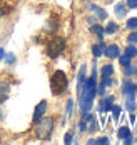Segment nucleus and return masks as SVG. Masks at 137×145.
<instances>
[{
  "instance_id": "obj_1",
  "label": "nucleus",
  "mask_w": 137,
  "mask_h": 145,
  "mask_svg": "<svg viewBox=\"0 0 137 145\" xmlns=\"http://www.w3.org/2000/svg\"><path fill=\"white\" fill-rule=\"evenodd\" d=\"M69 85V80H67V75L62 70L54 72L52 78H50V88H52V93L54 95H60L62 92H65V88Z\"/></svg>"
},
{
  "instance_id": "obj_2",
  "label": "nucleus",
  "mask_w": 137,
  "mask_h": 145,
  "mask_svg": "<svg viewBox=\"0 0 137 145\" xmlns=\"http://www.w3.org/2000/svg\"><path fill=\"white\" fill-rule=\"evenodd\" d=\"M52 129H54V120L52 118H40L37 127H35V137L40 138V140H47L52 133Z\"/></svg>"
},
{
  "instance_id": "obj_3",
  "label": "nucleus",
  "mask_w": 137,
  "mask_h": 145,
  "mask_svg": "<svg viewBox=\"0 0 137 145\" xmlns=\"http://www.w3.org/2000/svg\"><path fill=\"white\" fill-rule=\"evenodd\" d=\"M64 48H65V40L62 37H54L47 44V55L52 58H57L64 52Z\"/></svg>"
},
{
  "instance_id": "obj_4",
  "label": "nucleus",
  "mask_w": 137,
  "mask_h": 145,
  "mask_svg": "<svg viewBox=\"0 0 137 145\" xmlns=\"http://www.w3.org/2000/svg\"><path fill=\"white\" fill-rule=\"evenodd\" d=\"M47 110V102L42 100L37 107H35V110H33V122H39L42 117H44V114H45Z\"/></svg>"
},
{
  "instance_id": "obj_5",
  "label": "nucleus",
  "mask_w": 137,
  "mask_h": 145,
  "mask_svg": "<svg viewBox=\"0 0 137 145\" xmlns=\"http://www.w3.org/2000/svg\"><path fill=\"white\" fill-rule=\"evenodd\" d=\"M104 54H106L109 58H117L119 55H121V52H119V45L112 44V45H109V47H106Z\"/></svg>"
},
{
  "instance_id": "obj_6",
  "label": "nucleus",
  "mask_w": 137,
  "mask_h": 145,
  "mask_svg": "<svg viewBox=\"0 0 137 145\" xmlns=\"http://www.w3.org/2000/svg\"><path fill=\"white\" fill-rule=\"evenodd\" d=\"M9 92H10V85L7 82H0V103L9 99Z\"/></svg>"
},
{
  "instance_id": "obj_7",
  "label": "nucleus",
  "mask_w": 137,
  "mask_h": 145,
  "mask_svg": "<svg viewBox=\"0 0 137 145\" xmlns=\"http://www.w3.org/2000/svg\"><path fill=\"white\" fill-rule=\"evenodd\" d=\"M89 8H90V10H94V12H95V15H97L99 18H102V20H104V18H107V12L104 10V8H99V7H97V5H94V3H89Z\"/></svg>"
},
{
  "instance_id": "obj_8",
  "label": "nucleus",
  "mask_w": 137,
  "mask_h": 145,
  "mask_svg": "<svg viewBox=\"0 0 137 145\" xmlns=\"http://www.w3.org/2000/svg\"><path fill=\"white\" fill-rule=\"evenodd\" d=\"M92 32L99 37V40H100V42H104V33H106L104 27H100V25H92Z\"/></svg>"
},
{
  "instance_id": "obj_9",
  "label": "nucleus",
  "mask_w": 137,
  "mask_h": 145,
  "mask_svg": "<svg viewBox=\"0 0 137 145\" xmlns=\"http://www.w3.org/2000/svg\"><path fill=\"white\" fill-rule=\"evenodd\" d=\"M104 50H106L104 42H100L99 45H94V47H92V52H94V55H95V57H100V55L104 54Z\"/></svg>"
},
{
  "instance_id": "obj_10",
  "label": "nucleus",
  "mask_w": 137,
  "mask_h": 145,
  "mask_svg": "<svg viewBox=\"0 0 137 145\" xmlns=\"http://www.w3.org/2000/svg\"><path fill=\"white\" fill-rule=\"evenodd\" d=\"M85 69H87L85 65H82V67H80V72H79V88L82 87V85H84V82H85Z\"/></svg>"
},
{
  "instance_id": "obj_11",
  "label": "nucleus",
  "mask_w": 137,
  "mask_h": 145,
  "mask_svg": "<svg viewBox=\"0 0 137 145\" xmlns=\"http://www.w3.org/2000/svg\"><path fill=\"white\" fill-rule=\"evenodd\" d=\"M125 108L130 110V112L136 108V100H134V97H125Z\"/></svg>"
},
{
  "instance_id": "obj_12",
  "label": "nucleus",
  "mask_w": 137,
  "mask_h": 145,
  "mask_svg": "<svg viewBox=\"0 0 137 145\" xmlns=\"http://www.w3.org/2000/svg\"><path fill=\"white\" fill-rule=\"evenodd\" d=\"M112 73H114V67H112V65L107 63V65L102 67V77H110Z\"/></svg>"
},
{
  "instance_id": "obj_13",
  "label": "nucleus",
  "mask_w": 137,
  "mask_h": 145,
  "mask_svg": "<svg viewBox=\"0 0 137 145\" xmlns=\"http://www.w3.org/2000/svg\"><path fill=\"white\" fill-rule=\"evenodd\" d=\"M115 15L117 17H124L125 15V5L124 3H117L115 5Z\"/></svg>"
},
{
  "instance_id": "obj_14",
  "label": "nucleus",
  "mask_w": 137,
  "mask_h": 145,
  "mask_svg": "<svg viewBox=\"0 0 137 145\" xmlns=\"http://www.w3.org/2000/svg\"><path fill=\"white\" fill-rule=\"evenodd\" d=\"M117 135H119V138H125V137H129V135H130L129 127H121L119 132H117Z\"/></svg>"
},
{
  "instance_id": "obj_15",
  "label": "nucleus",
  "mask_w": 137,
  "mask_h": 145,
  "mask_svg": "<svg viewBox=\"0 0 137 145\" xmlns=\"http://www.w3.org/2000/svg\"><path fill=\"white\" fill-rule=\"evenodd\" d=\"M106 33H109V35H112V33H115V32H117V24H114V22H110V24H109V25H107L106 29Z\"/></svg>"
},
{
  "instance_id": "obj_16",
  "label": "nucleus",
  "mask_w": 137,
  "mask_h": 145,
  "mask_svg": "<svg viewBox=\"0 0 137 145\" xmlns=\"http://www.w3.org/2000/svg\"><path fill=\"white\" fill-rule=\"evenodd\" d=\"M125 55H129L130 58L136 57V55H137V48L134 47V45H129V47L125 48Z\"/></svg>"
},
{
  "instance_id": "obj_17",
  "label": "nucleus",
  "mask_w": 137,
  "mask_h": 145,
  "mask_svg": "<svg viewBox=\"0 0 137 145\" xmlns=\"http://www.w3.org/2000/svg\"><path fill=\"white\" fill-rule=\"evenodd\" d=\"M119 62H121V65H129L130 63V57L129 55H119Z\"/></svg>"
},
{
  "instance_id": "obj_18",
  "label": "nucleus",
  "mask_w": 137,
  "mask_h": 145,
  "mask_svg": "<svg viewBox=\"0 0 137 145\" xmlns=\"http://www.w3.org/2000/svg\"><path fill=\"white\" fill-rule=\"evenodd\" d=\"M127 29H130V30L137 29V18H129L127 20Z\"/></svg>"
},
{
  "instance_id": "obj_19",
  "label": "nucleus",
  "mask_w": 137,
  "mask_h": 145,
  "mask_svg": "<svg viewBox=\"0 0 137 145\" xmlns=\"http://www.w3.org/2000/svg\"><path fill=\"white\" fill-rule=\"evenodd\" d=\"M110 110H112V115H114V120H119V117H121V108H119V107H112Z\"/></svg>"
},
{
  "instance_id": "obj_20",
  "label": "nucleus",
  "mask_w": 137,
  "mask_h": 145,
  "mask_svg": "<svg viewBox=\"0 0 137 145\" xmlns=\"http://www.w3.org/2000/svg\"><path fill=\"white\" fill-rule=\"evenodd\" d=\"M5 62H7V65H12V63L15 62V55H14V54H7V55H5Z\"/></svg>"
},
{
  "instance_id": "obj_21",
  "label": "nucleus",
  "mask_w": 137,
  "mask_h": 145,
  "mask_svg": "<svg viewBox=\"0 0 137 145\" xmlns=\"http://www.w3.org/2000/svg\"><path fill=\"white\" fill-rule=\"evenodd\" d=\"M72 108H74V100L70 99V100L67 102V117H70V114H72Z\"/></svg>"
},
{
  "instance_id": "obj_22",
  "label": "nucleus",
  "mask_w": 137,
  "mask_h": 145,
  "mask_svg": "<svg viewBox=\"0 0 137 145\" xmlns=\"http://www.w3.org/2000/svg\"><path fill=\"white\" fill-rule=\"evenodd\" d=\"M127 40H129L130 44H137V32H132V33L127 37Z\"/></svg>"
},
{
  "instance_id": "obj_23",
  "label": "nucleus",
  "mask_w": 137,
  "mask_h": 145,
  "mask_svg": "<svg viewBox=\"0 0 137 145\" xmlns=\"http://www.w3.org/2000/svg\"><path fill=\"white\" fill-rule=\"evenodd\" d=\"M137 69H134V67H130V63L129 65H125V75H132V73H136Z\"/></svg>"
},
{
  "instance_id": "obj_24",
  "label": "nucleus",
  "mask_w": 137,
  "mask_h": 145,
  "mask_svg": "<svg viewBox=\"0 0 137 145\" xmlns=\"http://www.w3.org/2000/svg\"><path fill=\"white\" fill-rule=\"evenodd\" d=\"M97 93H99V95H104V93H106V85H104V84H100V85L97 87Z\"/></svg>"
},
{
  "instance_id": "obj_25",
  "label": "nucleus",
  "mask_w": 137,
  "mask_h": 145,
  "mask_svg": "<svg viewBox=\"0 0 137 145\" xmlns=\"http://www.w3.org/2000/svg\"><path fill=\"white\" fill-rule=\"evenodd\" d=\"M127 7H129V8H136L137 7V0H127Z\"/></svg>"
},
{
  "instance_id": "obj_26",
  "label": "nucleus",
  "mask_w": 137,
  "mask_h": 145,
  "mask_svg": "<svg viewBox=\"0 0 137 145\" xmlns=\"http://www.w3.org/2000/svg\"><path fill=\"white\" fill-rule=\"evenodd\" d=\"M64 142H65L67 145L70 144V142H72V133H67V135H65V138H64Z\"/></svg>"
},
{
  "instance_id": "obj_27",
  "label": "nucleus",
  "mask_w": 137,
  "mask_h": 145,
  "mask_svg": "<svg viewBox=\"0 0 137 145\" xmlns=\"http://www.w3.org/2000/svg\"><path fill=\"white\" fill-rule=\"evenodd\" d=\"M79 127H80V132H87V123H85L84 120L80 122V125H79Z\"/></svg>"
},
{
  "instance_id": "obj_28",
  "label": "nucleus",
  "mask_w": 137,
  "mask_h": 145,
  "mask_svg": "<svg viewBox=\"0 0 137 145\" xmlns=\"http://www.w3.org/2000/svg\"><path fill=\"white\" fill-rule=\"evenodd\" d=\"M95 144H109V138H107V137H102V138L95 140Z\"/></svg>"
},
{
  "instance_id": "obj_29",
  "label": "nucleus",
  "mask_w": 137,
  "mask_h": 145,
  "mask_svg": "<svg viewBox=\"0 0 137 145\" xmlns=\"http://www.w3.org/2000/svg\"><path fill=\"white\" fill-rule=\"evenodd\" d=\"M124 140H125V145H130V144H132V137H130V135H129V137H125Z\"/></svg>"
},
{
  "instance_id": "obj_30",
  "label": "nucleus",
  "mask_w": 137,
  "mask_h": 145,
  "mask_svg": "<svg viewBox=\"0 0 137 145\" xmlns=\"http://www.w3.org/2000/svg\"><path fill=\"white\" fill-rule=\"evenodd\" d=\"M3 57H5V50H3V48H0V60H2Z\"/></svg>"
},
{
  "instance_id": "obj_31",
  "label": "nucleus",
  "mask_w": 137,
  "mask_h": 145,
  "mask_svg": "<svg viewBox=\"0 0 137 145\" xmlns=\"http://www.w3.org/2000/svg\"><path fill=\"white\" fill-rule=\"evenodd\" d=\"M106 100H107V102H110V103H112V102H114V97H112V95H110V97H107Z\"/></svg>"
},
{
  "instance_id": "obj_32",
  "label": "nucleus",
  "mask_w": 137,
  "mask_h": 145,
  "mask_svg": "<svg viewBox=\"0 0 137 145\" xmlns=\"http://www.w3.org/2000/svg\"><path fill=\"white\" fill-rule=\"evenodd\" d=\"M2 117H3V112H2V110H0V120H2Z\"/></svg>"
},
{
  "instance_id": "obj_33",
  "label": "nucleus",
  "mask_w": 137,
  "mask_h": 145,
  "mask_svg": "<svg viewBox=\"0 0 137 145\" xmlns=\"http://www.w3.org/2000/svg\"><path fill=\"white\" fill-rule=\"evenodd\" d=\"M2 14H3V10H0V17H2Z\"/></svg>"
},
{
  "instance_id": "obj_34",
  "label": "nucleus",
  "mask_w": 137,
  "mask_h": 145,
  "mask_svg": "<svg viewBox=\"0 0 137 145\" xmlns=\"http://www.w3.org/2000/svg\"><path fill=\"white\" fill-rule=\"evenodd\" d=\"M0 142H2V140H0Z\"/></svg>"
}]
</instances>
